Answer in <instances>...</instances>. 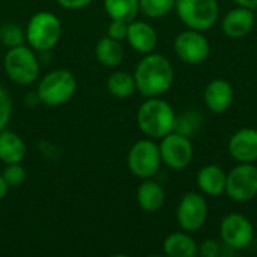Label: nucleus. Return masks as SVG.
I'll list each match as a JSON object with an SVG mask.
<instances>
[{
    "instance_id": "obj_19",
    "label": "nucleus",
    "mask_w": 257,
    "mask_h": 257,
    "mask_svg": "<svg viewBox=\"0 0 257 257\" xmlns=\"http://www.w3.org/2000/svg\"><path fill=\"white\" fill-rule=\"evenodd\" d=\"M164 254L169 257H196L199 253V245L188 235V232L170 233L163 244Z\"/></svg>"
},
{
    "instance_id": "obj_23",
    "label": "nucleus",
    "mask_w": 257,
    "mask_h": 257,
    "mask_svg": "<svg viewBox=\"0 0 257 257\" xmlns=\"http://www.w3.org/2000/svg\"><path fill=\"white\" fill-rule=\"evenodd\" d=\"M105 12L111 20L133 21L140 12L139 0H104Z\"/></svg>"
},
{
    "instance_id": "obj_1",
    "label": "nucleus",
    "mask_w": 257,
    "mask_h": 257,
    "mask_svg": "<svg viewBox=\"0 0 257 257\" xmlns=\"http://www.w3.org/2000/svg\"><path fill=\"white\" fill-rule=\"evenodd\" d=\"M137 90L146 96H161L169 92L175 83V68L170 60L157 53H148L137 63L134 71Z\"/></svg>"
},
{
    "instance_id": "obj_5",
    "label": "nucleus",
    "mask_w": 257,
    "mask_h": 257,
    "mask_svg": "<svg viewBox=\"0 0 257 257\" xmlns=\"http://www.w3.org/2000/svg\"><path fill=\"white\" fill-rule=\"evenodd\" d=\"M3 65L9 80L21 86L32 84L39 75V62L36 54L32 47H26L24 44L9 48Z\"/></svg>"
},
{
    "instance_id": "obj_28",
    "label": "nucleus",
    "mask_w": 257,
    "mask_h": 257,
    "mask_svg": "<svg viewBox=\"0 0 257 257\" xmlns=\"http://www.w3.org/2000/svg\"><path fill=\"white\" fill-rule=\"evenodd\" d=\"M12 116V99L6 89L0 87V131L6 130Z\"/></svg>"
},
{
    "instance_id": "obj_4",
    "label": "nucleus",
    "mask_w": 257,
    "mask_h": 257,
    "mask_svg": "<svg viewBox=\"0 0 257 257\" xmlns=\"http://www.w3.org/2000/svg\"><path fill=\"white\" fill-rule=\"evenodd\" d=\"M77 90V80L68 69H54L38 83V98L42 104L57 107L66 104Z\"/></svg>"
},
{
    "instance_id": "obj_2",
    "label": "nucleus",
    "mask_w": 257,
    "mask_h": 257,
    "mask_svg": "<svg viewBox=\"0 0 257 257\" xmlns=\"http://www.w3.org/2000/svg\"><path fill=\"white\" fill-rule=\"evenodd\" d=\"M176 114L173 107L158 96L145 101L137 111V125L149 139H163L175 130Z\"/></svg>"
},
{
    "instance_id": "obj_7",
    "label": "nucleus",
    "mask_w": 257,
    "mask_h": 257,
    "mask_svg": "<svg viewBox=\"0 0 257 257\" xmlns=\"http://www.w3.org/2000/svg\"><path fill=\"white\" fill-rule=\"evenodd\" d=\"M161 163L160 146L151 139L136 142L126 157L130 172L140 179L154 178L160 172Z\"/></svg>"
},
{
    "instance_id": "obj_29",
    "label": "nucleus",
    "mask_w": 257,
    "mask_h": 257,
    "mask_svg": "<svg viewBox=\"0 0 257 257\" xmlns=\"http://www.w3.org/2000/svg\"><path fill=\"white\" fill-rule=\"evenodd\" d=\"M126 33H128L126 21L111 20V23L108 24V29H107V36H110L111 39H116V41H123V39H126Z\"/></svg>"
},
{
    "instance_id": "obj_18",
    "label": "nucleus",
    "mask_w": 257,
    "mask_h": 257,
    "mask_svg": "<svg viewBox=\"0 0 257 257\" xmlns=\"http://www.w3.org/2000/svg\"><path fill=\"white\" fill-rule=\"evenodd\" d=\"M166 202L164 188L152 178L143 179L137 190V203L145 212H157Z\"/></svg>"
},
{
    "instance_id": "obj_30",
    "label": "nucleus",
    "mask_w": 257,
    "mask_h": 257,
    "mask_svg": "<svg viewBox=\"0 0 257 257\" xmlns=\"http://www.w3.org/2000/svg\"><path fill=\"white\" fill-rule=\"evenodd\" d=\"M199 254L202 257H218L221 254L220 244L215 239H206L200 244Z\"/></svg>"
},
{
    "instance_id": "obj_21",
    "label": "nucleus",
    "mask_w": 257,
    "mask_h": 257,
    "mask_svg": "<svg viewBox=\"0 0 257 257\" xmlns=\"http://www.w3.org/2000/svg\"><path fill=\"white\" fill-rule=\"evenodd\" d=\"M95 56L101 65L107 68H114L123 60V47L120 41L111 39L110 36H104L98 41L95 47Z\"/></svg>"
},
{
    "instance_id": "obj_8",
    "label": "nucleus",
    "mask_w": 257,
    "mask_h": 257,
    "mask_svg": "<svg viewBox=\"0 0 257 257\" xmlns=\"http://www.w3.org/2000/svg\"><path fill=\"white\" fill-rule=\"evenodd\" d=\"M226 194L236 203H245L257 196V167L253 163H239L227 173Z\"/></svg>"
},
{
    "instance_id": "obj_9",
    "label": "nucleus",
    "mask_w": 257,
    "mask_h": 257,
    "mask_svg": "<svg viewBox=\"0 0 257 257\" xmlns=\"http://www.w3.org/2000/svg\"><path fill=\"white\" fill-rule=\"evenodd\" d=\"M208 214H209V208L203 194L190 191L182 196L178 205L176 220L184 232L193 233L205 226L208 220Z\"/></svg>"
},
{
    "instance_id": "obj_14",
    "label": "nucleus",
    "mask_w": 257,
    "mask_h": 257,
    "mask_svg": "<svg viewBox=\"0 0 257 257\" xmlns=\"http://www.w3.org/2000/svg\"><path fill=\"white\" fill-rule=\"evenodd\" d=\"M230 157L238 163L257 161V130L242 128L238 130L227 143Z\"/></svg>"
},
{
    "instance_id": "obj_17",
    "label": "nucleus",
    "mask_w": 257,
    "mask_h": 257,
    "mask_svg": "<svg viewBox=\"0 0 257 257\" xmlns=\"http://www.w3.org/2000/svg\"><path fill=\"white\" fill-rule=\"evenodd\" d=\"M227 173L217 164H208L197 173L196 182L202 194L209 197H220L226 193Z\"/></svg>"
},
{
    "instance_id": "obj_27",
    "label": "nucleus",
    "mask_w": 257,
    "mask_h": 257,
    "mask_svg": "<svg viewBox=\"0 0 257 257\" xmlns=\"http://www.w3.org/2000/svg\"><path fill=\"white\" fill-rule=\"evenodd\" d=\"M199 119L200 117H197V114H194V111H188L185 116H182V117H178L176 116V122H175V133H179V134H184V136H187V137H190L199 126H200V123H199Z\"/></svg>"
},
{
    "instance_id": "obj_20",
    "label": "nucleus",
    "mask_w": 257,
    "mask_h": 257,
    "mask_svg": "<svg viewBox=\"0 0 257 257\" xmlns=\"http://www.w3.org/2000/svg\"><path fill=\"white\" fill-rule=\"evenodd\" d=\"M24 140L12 131H0V161L5 164L21 163L26 157Z\"/></svg>"
},
{
    "instance_id": "obj_12",
    "label": "nucleus",
    "mask_w": 257,
    "mask_h": 257,
    "mask_svg": "<svg viewBox=\"0 0 257 257\" xmlns=\"http://www.w3.org/2000/svg\"><path fill=\"white\" fill-rule=\"evenodd\" d=\"M220 238L226 247L232 250H244L254 238V227L245 215L233 212L221 220Z\"/></svg>"
},
{
    "instance_id": "obj_32",
    "label": "nucleus",
    "mask_w": 257,
    "mask_h": 257,
    "mask_svg": "<svg viewBox=\"0 0 257 257\" xmlns=\"http://www.w3.org/2000/svg\"><path fill=\"white\" fill-rule=\"evenodd\" d=\"M238 6H244L248 9H257V0H233Z\"/></svg>"
},
{
    "instance_id": "obj_25",
    "label": "nucleus",
    "mask_w": 257,
    "mask_h": 257,
    "mask_svg": "<svg viewBox=\"0 0 257 257\" xmlns=\"http://www.w3.org/2000/svg\"><path fill=\"white\" fill-rule=\"evenodd\" d=\"M26 39V33L23 32V29L15 24V23H6L0 27V41L3 42V45L12 48L17 45H21Z\"/></svg>"
},
{
    "instance_id": "obj_33",
    "label": "nucleus",
    "mask_w": 257,
    "mask_h": 257,
    "mask_svg": "<svg viewBox=\"0 0 257 257\" xmlns=\"http://www.w3.org/2000/svg\"><path fill=\"white\" fill-rule=\"evenodd\" d=\"M8 190H9V187H8V184L5 182L3 176L0 175V200H3V199L6 197V194H8Z\"/></svg>"
},
{
    "instance_id": "obj_31",
    "label": "nucleus",
    "mask_w": 257,
    "mask_h": 257,
    "mask_svg": "<svg viewBox=\"0 0 257 257\" xmlns=\"http://www.w3.org/2000/svg\"><path fill=\"white\" fill-rule=\"evenodd\" d=\"M93 0H57V3L65 8V9H71V11H77V9H83L86 6H89Z\"/></svg>"
},
{
    "instance_id": "obj_26",
    "label": "nucleus",
    "mask_w": 257,
    "mask_h": 257,
    "mask_svg": "<svg viewBox=\"0 0 257 257\" xmlns=\"http://www.w3.org/2000/svg\"><path fill=\"white\" fill-rule=\"evenodd\" d=\"M2 176H3V179H5V182L8 184L9 188L11 187L17 188L26 181L27 173H26V169L20 163H12V164H6Z\"/></svg>"
},
{
    "instance_id": "obj_13",
    "label": "nucleus",
    "mask_w": 257,
    "mask_h": 257,
    "mask_svg": "<svg viewBox=\"0 0 257 257\" xmlns=\"http://www.w3.org/2000/svg\"><path fill=\"white\" fill-rule=\"evenodd\" d=\"M203 101L212 113H226L235 101V92L232 84L223 78H215L209 81L203 92Z\"/></svg>"
},
{
    "instance_id": "obj_3",
    "label": "nucleus",
    "mask_w": 257,
    "mask_h": 257,
    "mask_svg": "<svg viewBox=\"0 0 257 257\" xmlns=\"http://www.w3.org/2000/svg\"><path fill=\"white\" fill-rule=\"evenodd\" d=\"M62 36L60 20L48 11L36 12L27 23L26 41L36 51H48L57 45Z\"/></svg>"
},
{
    "instance_id": "obj_6",
    "label": "nucleus",
    "mask_w": 257,
    "mask_h": 257,
    "mask_svg": "<svg viewBox=\"0 0 257 257\" xmlns=\"http://www.w3.org/2000/svg\"><path fill=\"white\" fill-rule=\"evenodd\" d=\"M176 14L188 27L199 32L209 30L218 20L220 8L217 0H176Z\"/></svg>"
},
{
    "instance_id": "obj_11",
    "label": "nucleus",
    "mask_w": 257,
    "mask_h": 257,
    "mask_svg": "<svg viewBox=\"0 0 257 257\" xmlns=\"http://www.w3.org/2000/svg\"><path fill=\"white\" fill-rule=\"evenodd\" d=\"M158 146L161 161L173 170H182L188 167L194 155V148L190 137L175 131L164 136Z\"/></svg>"
},
{
    "instance_id": "obj_22",
    "label": "nucleus",
    "mask_w": 257,
    "mask_h": 257,
    "mask_svg": "<svg viewBox=\"0 0 257 257\" xmlns=\"http://www.w3.org/2000/svg\"><path fill=\"white\" fill-rule=\"evenodd\" d=\"M107 89L116 98H120V99L128 98L137 90L134 75L126 71L113 72L107 80Z\"/></svg>"
},
{
    "instance_id": "obj_15",
    "label": "nucleus",
    "mask_w": 257,
    "mask_h": 257,
    "mask_svg": "<svg viewBox=\"0 0 257 257\" xmlns=\"http://www.w3.org/2000/svg\"><path fill=\"white\" fill-rule=\"evenodd\" d=\"M254 11L244 8V6H236L233 9H230L224 18H223V33L229 38L233 39H239L247 36L253 27H254Z\"/></svg>"
},
{
    "instance_id": "obj_16",
    "label": "nucleus",
    "mask_w": 257,
    "mask_h": 257,
    "mask_svg": "<svg viewBox=\"0 0 257 257\" xmlns=\"http://www.w3.org/2000/svg\"><path fill=\"white\" fill-rule=\"evenodd\" d=\"M128 44L139 53L148 54L157 48L158 35L155 29L146 21H130L128 23V33H126Z\"/></svg>"
},
{
    "instance_id": "obj_10",
    "label": "nucleus",
    "mask_w": 257,
    "mask_h": 257,
    "mask_svg": "<svg viewBox=\"0 0 257 257\" xmlns=\"http://www.w3.org/2000/svg\"><path fill=\"white\" fill-rule=\"evenodd\" d=\"M176 56L187 65L203 63L211 53V45L203 32L187 29L181 32L173 42Z\"/></svg>"
},
{
    "instance_id": "obj_24",
    "label": "nucleus",
    "mask_w": 257,
    "mask_h": 257,
    "mask_svg": "<svg viewBox=\"0 0 257 257\" xmlns=\"http://www.w3.org/2000/svg\"><path fill=\"white\" fill-rule=\"evenodd\" d=\"M176 0H139L140 12L152 20L163 18L175 9Z\"/></svg>"
}]
</instances>
